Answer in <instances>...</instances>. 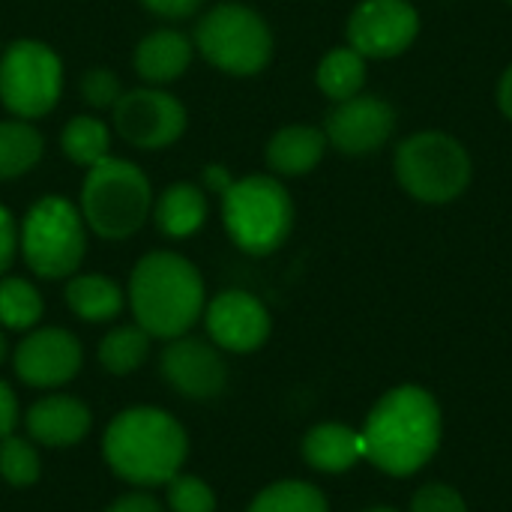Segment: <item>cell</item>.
Masks as SVG:
<instances>
[{
    "label": "cell",
    "instance_id": "cell-1",
    "mask_svg": "<svg viewBox=\"0 0 512 512\" xmlns=\"http://www.w3.org/2000/svg\"><path fill=\"white\" fill-rule=\"evenodd\" d=\"M366 459L387 477H414L426 468L444 438L438 399L417 384L387 390L363 423Z\"/></svg>",
    "mask_w": 512,
    "mask_h": 512
},
{
    "label": "cell",
    "instance_id": "cell-2",
    "mask_svg": "<svg viewBox=\"0 0 512 512\" xmlns=\"http://www.w3.org/2000/svg\"><path fill=\"white\" fill-rule=\"evenodd\" d=\"M102 459L117 480L135 489H159L186 468L189 432L165 408L132 405L108 420Z\"/></svg>",
    "mask_w": 512,
    "mask_h": 512
},
{
    "label": "cell",
    "instance_id": "cell-3",
    "mask_svg": "<svg viewBox=\"0 0 512 512\" xmlns=\"http://www.w3.org/2000/svg\"><path fill=\"white\" fill-rule=\"evenodd\" d=\"M126 300L135 324L150 339H177L186 336L207 306V288L201 270L177 252H150L144 255L126 288Z\"/></svg>",
    "mask_w": 512,
    "mask_h": 512
},
{
    "label": "cell",
    "instance_id": "cell-4",
    "mask_svg": "<svg viewBox=\"0 0 512 512\" xmlns=\"http://www.w3.org/2000/svg\"><path fill=\"white\" fill-rule=\"evenodd\" d=\"M222 222L246 255L264 258L285 246L294 231V201L279 177L252 174L231 180L222 192Z\"/></svg>",
    "mask_w": 512,
    "mask_h": 512
},
{
    "label": "cell",
    "instance_id": "cell-5",
    "mask_svg": "<svg viewBox=\"0 0 512 512\" xmlns=\"http://www.w3.org/2000/svg\"><path fill=\"white\" fill-rule=\"evenodd\" d=\"M150 207V180L135 162L108 156L87 168L81 186V216L96 237L126 240L138 234L150 216Z\"/></svg>",
    "mask_w": 512,
    "mask_h": 512
},
{
    "label": "cell",
    "instance_id": "cell-6",
    "mask_svg": "<svg viewBox=\"0 0 512 512\" xmlns=\"http://www.w3.org/2000/svg\"><path fill=\"white\" fill-rule=\"evenodd\" d=\"M399 186L423 204H450L462 198L474 177L468 147L438 129L408 135L393 156Z\"/></svg>",
    "mask_w": 512,
    "mask_h": 512
},
{
    "label": "cell",
    "instance_id": "cell-7",
    "mask_svg": "<svg viewBox=\"0 0 512 512\" xmlns=\"http://www.w3.org/2000/svg\"><path fill=\"white\" fill-rule=\"evenodd\" d=\"M18 252L39 279L75 276L87 252V225L81 210L60 195L36 201L18 228Z\"/></svg>",
    "mask_w": 512,
    "mask_h": 512
},
{
    "label": "cell",
    "instance_id": "cell-8",
    "mask_svg": "<svg viewBox=\"0 0 512 512\" xmlns=\"http://www.w3.org/2000/svg\"><path fill=\"white\" fill-rule=\"evenodd\" d=\"M195 48L228 75H258L273 57L270 24L243 3H219L195 27Z\"/></svg>",
    "mask_w": 512,
    "mask_h": 512
},
{
    "label": "cell",
    "instance_id": "cell-9",
    "mask_svg": "<svg viewBox=\"0 0 512 512\" xmlns=\"http://www.w3.org/2000/svg\"><path fill=\"white\" fill-rule=\"evenodd\" d=\"M63 93L60 57L36 39L12 42L0 57V102L18 120L45 117Z\"/></svg>",
    "mask_w": 512,
    "mask_h": 512
},
{
    "label": "cell",
    "instance_id": "cell-10",
    "mask_svg": "<svg viewBox=\"0 0 512 512\" xmlns=\"http://www.w3.org/2000/svg\"><path fill=\"white\" fill-rule=\"evenodd\" d=\"M348 45L366 60L405 54L420 36V12L411 0H360L348 15Z\"/></svg>",
    "mask_w": 512,
    "mask_h": 512
},
{
    "label": "cell",
    "instance_id": "cell-11",
    "mask_svg": "<svg viewBox=\"0 0 512 512\" xmlns=\"http://www.w3.org/2000/svg\"><path fill=\"white\" fill-rule=\"evenodd\" d=\"M15 378L33 390H60L84 369V348L63 327H33L12 351Z\"/></svg>",
    "mask_w": 512,
    "mask_h": 512
},
{
    "label": "cell",
    "instance_id": "cell-12",
    "mask_svg": "<svg viewBox=\"0 0 512 512\" xmlns=\"http://www.w3.org/2000/svg\"><path fill=\"white\" fill-rule=\"evenodd\" d=\"M114 129L138 150L171 147L186 132V108L177 96L159 87H138L117 99Z\"/></svg>",
    "mask_w": 512,
    "mask_h": 512
},
{
    "label": "cell",
    "instance_id": "cell-13",
    "mask_svg": "<svg viewBox=\"0 0 512 512\" xmlns=\"http://www.w3.org/2000/svg\"><path fill=\"white\" fill-rule=\"evenodd\" d=\"M159 378L189 402H210L228 387V363L225 351H219L210 339L177 336L168 339L159 354Z\"/></svg>",
    "mask_w": 512,
    "mask_h": 512
},
{
    "label": "cell",
    "instance_id": "cell-14",
    "mask_svg": "<svg viewBox=\"0 0 512 512\" xmlns=\"http://www.w3.org/2000/svg\"><path fill=\"white\" fill-rule=\"evenodd\" d=\"M201 318L207 339L225 354H255L267 345L273 330L267 306L255 294L240 288H228L207 300Z\"/></svg>",
    "mask_w": 512,
    "mask_h": 512
},
{
    "label": "cell",
    "instance_id": "cell-15",
    "mask_svg": "<svg viewBox=\"0 0 512 512\" xmlns=\"http://www.w3.org/2000/svg\"><path fill=\"white\" fill-rule=\"evenodd\" d=\"M396 132V108L372 93H357L336 102L324 120L327 144L345 156H369L381 150Z\"/></svg>",
    "mask_w": 512,
    "mask_h": 512
},
{
    "label": "cell",
    "instance_id": "cell-16",
    "mask_svg": "<svg viewBox=\"0 0 512 512\" xmlns=\"http://www.w3.org/2000/svg\"><path fill=\"white\" fill-rule=\"evenodd\" d=\"M24 429L36 447L69 450V447H78L90 435L93 414L78 396L48 393L24 411Z\"/></svg>",
    "mask_w": 512,
    "mask_h": 512
},
{
    "label": "cell",
    "instance_id": "cell-17",
    "mask_svg": "<svg viewBox=\"0 0 512 512\" xmlns=\"http://www.w3.org/2000/svg\"><path fill=\"white\" fill-rule=\"evenodd\" d=\"M303 462L318 474H348L360 459H366L363 435L345 423H318L303 435Z\"/></svg>",
    "mask_w": 512,
    "mask_h": 512
},
{
    "label": "cell",
    "instance_id": "cell-18",
    "mask_svg": "<svg viewBox=\"0 0 512 512\" xmlns=\"http://www.w3.org/2000/svg\"><path fill=\"white\" fill-rule=\"evenodd\" d=\"M192 63V42L180 30H153L135 48V72L150 84L177 81Z\"/></svg>",
    "mask_w": 512,
    "mask_h": 512
},
{
    "label": "cell",
    "instance_id": "cell-19",
    "mask_svg": "<svg viewBox=\"0 0 512 512\" xmlns=\"http://www.w3.org/2000/svg\"><path fill=\"white\" fill-rule=\"evenodd\" d=\"M327 150L324 129L285 126L267 144V165L276 177H303L318 168Z\"/></svg>",
    "mask_w": 512,
    "mask_h": 512
},
{
    "label": "cell",
    "instance_id": "cell-20",
    "mask_svg": "<svg viewBox=\"0 0 512 512\" xmlns=\"http://www.w3.org/2000/svg\"><path fill=\"white\" fill-rule=\"evenodd\" d=\"M66 306L72 315H78L87 324H108L114 321L123 306H126V294L123 288L102 276V273H84V276H69L66 282Z\"/></svg>",
    "mask_w": 512,
    "mask_h": 512
},
{
    "label": "cell",
    "instance_id": "cell-21",
    "mask_svg": "<svg viewBox=\"0 0 512 512\" xmlns=\"http://www.w3.org/2000/svg\"><path fill=\"white\" fill-rule=\"evenodd\" d=\"M153 219H156V225H159V231L165 237H174V240L192 237L207 222V195H204V189H198L192 183L168 186L159 195L156 207H153Z\"/></svg>",
    "mask_w": 512,
    "mask_h": 512
},
{
    "label": "cell",
    "instance_id": "cell-22",
    "mask_svg": "<svg viewBox=\"0 0 512 512\" xmlns=\"http://www.w3.org/2000/svg\"><path fill=\"white\" fill-rule=\"evenodd\" d=\"M315 81L327 99L345 102V99L363 93V87H366V57L360 51H354L351 45L333 48L321 57Z\"/></svg>",
    "mask_w": 512,
    "mask_h": 512
},
{
    "label": "cell",
    "instance_id": "cell-23",
    "mask_svg": "<svg viewBox=\"0 0 512 512\" xmlns=\"http://www.w3.org/2000/svg\"><path fill=\"white\" fill-rule=\"evenodd\" d=\"M150 336L138 327V324H120V327H111L99 348H96V357H99V366L114 375V378H126L132 372H138L147 357H150Z\"/></svg>",
    "mask_w": 512,
    "mask_h": 512
},
{
    "label": "cell",
    "instance_id": "cell-24",
    "mask_svg": "<svg viewBox=\"0 0 512 512\" xmlns=\"http://www.w3.org/2000/svg\"><path fill=\"white\" fill-rule=\"evenodd\" d=\"M42 159V135L27 120H0V180H15Z\"/></svg>",
    "mask_w": 512,
    "mask_h": 512
},
{
    "label": "cell",
    "instance_id": "cell-25",
    "mask_svg": "<svg viewBox=\"0 0 512 512\" xmlns=\"http://www.w3.org/2000/svg\"><path fill=\"white\" fill-rule=\"evenodd\" d=\"M246 512H330V504L315 483L276 480L252 498Z\"/></svg>",
    "mask_w": 512,
    "mask_h": 512
},
{
    "label": "cell",
    "instance_id": "cell-26",
    "mask_svg": "<svg viewBox=\"0 0 512 512\" xmlns=\"http://www.w3.org/2000/svg\"><path fill=\"white\" fill-rule=\"evenodd\" d=\"M45 312L42 294L33 282L9 276L0 279V327L15 330V333H30L39 327Z\"/></svg>",
    "mask_w": 512,
    "mask_h": 512
},
{
    "label": "cell",
    "instance_id": "cell-27",
    "mask_svg": "<svg viewBox=\"0 0 512 512\" xmlns=\"http://www.w3.org/2000/svg\"><path fill=\"white\" fill-rule=\"evenodd\" d=\"M60 147L66 153V159H72L75 165L81 168H93L99 165L102 159H108V150H111V132L102 120L96 117H75L63 126V135H60Z\"/></svg>",
    "mask_w": 512,
    "mask_h": 512
},
{
    "label": "cell",
    "instance_id": "cell-28",
    "mask_svg": "<svg viewBox=\"0 0 512 512\" xmlns=\"http://www.w3.org/2000/svg\"><path fill=\"white\" fill-rule=\"evenodd\" d=\"M42 477V456L30 438L6 435L0 438V480L12 489H30Z\"/></svg>",
    "mask_w": 512,
    "mask_h": 512
},
{
    "label": "cell",
    "instance_id": "cell-29",
    "mask_svg": "<svg viewBox=\"0 0 512 512\" xmlns=\"http://www.w3.org/2000/svg\"><path fill=\"white\" fill-rule=\"evenodd\" d=\"M165 507L168 512H216V492L207 480L195 477V474H177L168 486H165Z\"/></svg>",
    "mask_w": 512,
    "mask_h": 512
},
{
    "label": "cell",
    "instance_id": "cell-30",
    "mask_svg": "<svg viewBox=\"0 0 512 512\" xmlns=\"http://www.w3.org/2000/svg\"><path fill=\"white\" fill-rule=\"evenodd\" d=\"M81 96L90 108H114L117 99L123 96V87L111 69L96 66V69H87L81 75Z\"/></svg>",
    "mask_w": 512,
    "mask_h": 512
},
{
    "label": "cell",
    "instance_id": "cell-31",
    "mask_svg": "<svg viewBox=\"0 0 512 512\" xmlns=\"http://www.w3.org/2000/svg\"><path fill=\"white\" fill-rule=\"evenodd\" d=\"M411 512H468V501L456 486L426 483L411 498Z\"/></svg>",
    "mask_w": 512,
    "mask_h": 512
},
{
    "label": "cell",
    "instance_id": "cell-32",
    "mask_svg": "<svg viewBox=\"0 0 512 512\" xmlns=\"http://www.w3.org/2000/svg\"><path fill=\"white\" fill-rule=\"evenodd\" d=\"M105 512H165V504L150 489H135L120 498H114Z\"/></svg>",
    "mask_w": 512,
    "mask_h": 512
},
{
    "label": "cell",
    "instance_id": "cell-33",
    "mask_svg": "<svg viewBox=\"0 0 512 512\" xmlns=\"http://www.w3.org/2000/svg\"><path fill=\"white\" fill-rule=\"evenodd\" d=\"M18 255V225L15 216L0 204V276L12 267Z\"/></svg>",
    "mask_w": 512,
    "mask_h": 512
},
{
    "label": "cell",
    "instance_id": "cell-34",
    "mask_svg": "<svg viewBox=\"0 0 512 512\" xmlns=\"http://www.w3.org/2000/svg\"><path fill=\"white\" fill-rule=\"evenodd\" d=\"M201 3H204V0H141V6H144L147 12H153V15H159V18H171V21L189 18L192 12L201 9Z\"/></svg>",
    "mask_w": 512,
    "mask_h": 512
},
{
    "label": "cell",
    "instance_id": "cell-35",
    "mask_svg": "<svg viewBox=\"0 0 512 512\" xmlns=\"http://www.w3.org/2000/svg\"><path fill=\"white\" fill-rule=\"evenodd\" d=\"M21 420V405H18V396L15 390L0 378V438L12 435L15 426Z\"/></svg>",
    "mask_w": 512,
    "mask_h": 512
},
{
    "label": "cell",
    "instance_id": "cell-36",
    "mask_svg": "<svg viewBox=\"0 0 512 512\" xmlns=\"http://www.w3.org/2000/svg\"><path fill=\"white\" fill-rule=\"evenodd\" d=\"M498 108L507 120H512V63L504 69V75L498 81Z\"/></svg>",
    "mask_w": 512,
    "mask_h": 512
},
{
    "label": "cell",
    "instance_id": "cell-37",
    "mask_svg": "<svg viewBox=\"0 0 512 512\" xmlns=\"http://www.w3.org/2000/svg\"><path fill=\"white\" fill-rule=\"evenodd\" d=\"M6 354H9V342H6V333H3V327H0V363L6 360Z\"/></svg>",
    "mask_w": 512,
    "mask_h": 512
},
{
    "label": "cell",
    "instance_id": "cell-38",
    "mask_svg": "<svg viewBox=\"0 0 512 512\" xmlns=\"http://www.w3.org/2000/svg\"><path fill=\"white\" fill-rule=\"evenodd\" d=\"M363 512H399V510H393V507H369V510H363Z\"/></svg>",
    "mask_w": 512,
    "mask_h": 512
},
{
    "label": "cell",
    "instance_id": "cell-39",
    "mask_svg": "<svg viewBox=\"0 0 512 512\" xmlns=\"http://www.w3.org/2000/svg\"><path fill=\"white\" fill-rule=\"evenodd\" d=\"M507 3H512V0H507Z\"/></svg>",
    "mask_w": 512,
    "mask_h": 512
}]
</instances>
